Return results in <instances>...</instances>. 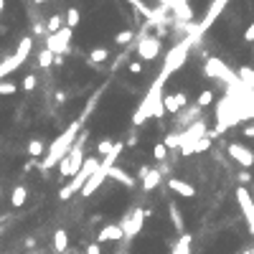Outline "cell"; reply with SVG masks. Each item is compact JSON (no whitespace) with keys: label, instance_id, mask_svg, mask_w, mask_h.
I'll list each match as a JSON object with an SVG mask.
<instances>
[{"label":"cell","instance_id":"1","mask_svg":"<svg viewBox=\"0 0 254 254\" xmlns=\"http://www.w3.org/2000/svg\"><path fill=\"white\" fill-rule=\"evenodd\" d=\"M166 82H168L166 74H158V77H155L153 86L147 89L145 99L138 104L135 114H132V125H135V127L145 125L150 117H158V119H160L163 114H166V110H163V84H166Z\"/></svg>","mask_w":254,"mask_h":254},{"label":"cell","instance_id":"2","mask_svg":"<svg viewBox=\"0 0 254 254\" xmlns=\"http://www.w3.org/2000/svg\"><path fill=\"white\" fill-rule=\"evenodd\" d=\"M82 125H84L82 119H74V122L61 132V135H58V138L51 142V147H46V155H43V163H41L43 170H49V168H54V166H58V163H61V158L74 147V142H77Z\"/></svg>","mask_w":254,"mask_h":254},{"label":"cell","instance_id":"3","mask_svg":"<svg viewBox=\"0 0 254 254\" xmlns=\"http://www.w3.org/2000/svg\"><path fill=\"white\" fill-rule=\"evenodd\" d=\"M99 158H84V163H82V168H79V173L77 175H74L71 178V181L61 188V191H58V198H61V201H69L71 196H74V193H79L82 188H84V183L89 181V178H92L94 173H97V168H99Z\"/></svg>","mask_w":254,"mask_h":254},{"label":"cell","instance_id":"4","mask_svg":"<svg viewBox=\"0 0 254 254\" xmlns=\"http://www.w3.org/2000/svg\"><path fill=\"white\" fill-rule=\"evenodd\" d=\"M196 43V38H193V33L191 36H186L183 41H178L175 46L166 54V61H163V69H160V74H166V77H170V74H175L178 69H181L183 64H186V58H188V49Z\"/></svg>","mask_w":254,"mask_h":254},{"label":"cell","instance_id":"5","mask_svg":"<svg viewBox=\"0 0 254 254\" xmlns=\"http://www.w3.org/2000/svg\"><path fill=\"white\" fill-rule=\"evenodd\" d=\"M84 140H86V132H82L77 138V142H74V147L61 158V163H58V173L64 178H74L79 173L82 163H84Z\"/></svg>","mask_w":254,"mask_h":254},{"label":"cell","instance_id":"6","mask_svg":"<svg viewBox=\"0 0 254 254\" xmlns=\"http://www.w3.org/2000/svg\"><path fill=\"white\" fill-rule=\"evenodd\" d=\"M31 49H33V36H26V38H21V43H18V49H16V54L13 56H8L3 64H0V82H3L10 71H16L26 58H28V54H31Z\"/></svg>","mask_w":254,"mask_h":254},{"label":"cell","instance_id":"7","mask_svg":"<svg viewBox=\"0 0 254 254\" xmlns=\"http://www.w3.org/2000/svg\"><path fill=\"white\" fill-rule=\"evenodd\" d=\"M206 122L203 119H196V122L193 125H188L183 132H181V147H178V150H181V155H193V145H196L201 138H206Z\"/></svg>","mask_w":254,"mask_h":254},{"label":"cell","instance_id":"8","mask_svg":"<svg viewBox=\"0 0 254 254\" xmlns=\"http://www.w3.org/2000/svg\"><path fill=\"white\" fill-rule=\"evenodd\" d=\"M203 71H206V77H211V79H219V82H224V84H234L239 77L236 74L221 61V58H216V56H211V58H206V66H203Z\"/></svg>","mask_w":254,"mask_h":254},{"label":"cell","instance_id":"9","mask_svg":"<svg viewBox=\"0 0 254 254\" xmlns=\"http://www.w3.org/2000/svg\"><path fill=\"white\" fill-rule=\"evenodd\" d=\"M71 36H74V31L64 26L61 31H56V33H49V36H46V49H49L54 56H64V54H69Z\"/></svg>","mask_w":254,"mask_h":254},{"label":"cell","instance_id":"10","mask_svg":"<svg viewBox=\"0 0 254 254\" xmlns=\"http://www.w3.org/2000/svg\"><path fill=\"white\" fill-rule=\"evenodd\" d=\"M150 216V211H142V208H135L132 214H127L125 216V221L119 224L122 226V234H125V239H135L140 231H142V224H145V219Z\"/></svg>","mask_w":254,"mask_h":254},{"label":"cell","instance_id":"11","mask_svg":"<svg viewBox=\"0 0 254 254\" xmlns=\"http://www.w3.org/2000/svg\"><path fill=\"white\" fill-rule=\"evenodd\" d=\"M135 51L140 56V61H155L160 56V38L155 36H140V41L135 43Z\"/></svg>","mask_w":254,"mask_h":254},{"label":"cell","instance_id":"12","mask_svg":"<svg viewBox=\"0 0 254 254\" xmlns=\"http://www.w3.org/2000/svg\"><path fill=\"white\" fill-rule=\"evenodd\" d=\"M236 201L239 206H242V211H244V219H247V226H249V234L254 236V198H252V193L242 186V188H236Z\"/></svg>","mask_w":254,"mask_h":254},{"label":"cell","instance_id":"13","mask_svg":"<svg viewBox=\"0 0 254 254\" xmlns=\"http://www.w3.org/2000/svg\"><path fill=\"white\" fill-rule=\"evenodd\" d=\"M226 150H229V158H231V160H236V163H239V166H242L244 170L254 166V153L249 150V147L239 145V142H231V145L226 147Z\"/></svg>","mask_w":254,"mask_h":254},{"label":"cell","instance_id":"14","mask_svg":"<svg viewBox=\"0 0 254 254\" xmlns=\"http://www.w3.org/2000/svg\"><path fill=\"white\" fill-rule=\"evenodd\" d=\"M188 107V94L186 92H178V94H163V110L170 112V114H178L181 110Z\"/></svg>","mask_w":254,"mask_h":254},{"label":"cell","instance_id":"15","mask_svg":"<svg viewBox=\"0 0 254 254\" xmlns=\"http://www.w3.org/2000/svg\"><path fill=\"white\" fill-rule=\"evenodd\" d=\"M107 173H110L107 168H102V166H99V168H97V173H94V175H92V178H89V181L84 183V188H82L79 193H82V196H92V193H94V191H97L104 181H107Z\"/></svg>","mask_w":254,"mask_h":254},{"label":"cell","instance_id":"16","mask_svg":"<svg viewBox=\"0 0 254 254\" xmlns=\"http://www.w3.org/2000/svg\"><path fill=\"white\" fill-rule=\"evenodd\" d=\"M119 239H125L122 226H119V224H107V226H102V231L97 234V244H102V242H119Z\"/></svg>","mask_w":254,"mask_h":254},{"label":"cell","instance_id":"17","mask_svg":"<svg viewBox=\"0 0 254 254\" xmlns=\"http://www.w3.org/2000/svg\"><path fill=\"white\" fill-rule=\"evenodd\" d=\"M168 188L173 193H178V196H183V198H193V196H196V188H193L191 183H186V181H181V178H170Z\"/></svg>","mask_w":254,"mask_h":254},{"label":"cell","instance_id":"18","mask_svg":"<svg viewBox=\"0 0 254 254\" xmlns=\"http://www.w3.org/2000/svg\"><path fill=\"white\" fill-rule=\"evenodd\" d=\"M175 117H178V122L183 125V130H186L188 125H193V122H196V119L201 117V107H198V104H193V107H186V110H181V112H178Z\"/></svg>","mask_w":254,"mask_h":254},{"label":"cell","instance_id":"19","mask_svg":"<svg viewBox=\"0 0 254 254\" xmlns=\"http://www.w3.org/2000/svg\"><path fill=\"white\" fill-rule=\"evenodd\" d=\"M173 16L178 18V23H191L193 21V10L188 5V0H178L173 5Z\"/></svg>","mask_w":254,"mask_h":254},{"label":"cell","instance_id":"20","mask_svg":"<svg viewBox=\"0 0 254 254\" xmlns=\"http://www.w3.org/2000/svg\"><path fill=\"white\" fill-rule=\"evenodd\" d=\"M107 178H114L117 183H122V186H135V175H130L127 170H122V168H117V166H112L110 168V173H107Z\"/></svg>","mask_w":254,"mask_h":254},{"label":"cell","instance_id":"21","mask_svg":"<svg viewBox=\"0 0 254 254\" xmlns=\"http://www.w3.org/2000/svg\"><path fill=\"white\" fill-rule=\"evenodd\" d=\"M191 244H193V236L191 234H181V236H178V242L173 244L170 254H191Z\"/></svg>","mask_w":254,"mask_h":254},{"label":"cell","instance_id":"22","mask_svg":"<svg viewBox=\"0 0 254 254\" xmlns=\"http://www.w3.org/2000/svg\"><path fill=\"white\" fill-rule=\"evenodd\" d=\"M168 214H170V221H173V226L178 234H186V224H183V216H181V208H178L175 203L168 206Z\"/></svg>","mask_w":254,"mask_h":254},{"label":"cell","instance_id":"23","mask_svg":"<svg viewBox=\"0 0 254 254\" xmlns=\"http://www.w3.org/2000/svg\"><path fill=\"white\" fill-rule=\"evenodd\" d=\"M160 181H163V175L158 173V168H150V170H147V175L142 178V188L145 191H153V188L160 186Z\"/></svg>","mask_w":254,"mask_h":254},{"label":"cell","instance_id":"24","mask_svg":"<svg viewBox=\"0 0 254 254\" xmlns=\"http://www.w3.org/2000/svg\"><path fill=\"white\" fill-rule=\"evenodd\" d=\"M26 198H28V191H26V186L13 188V193H10V206H13V208H21V206L26 203Z\"/></svg>","mask_w":254,"mask_h":254},{"label":"cell","instance_id":"25","mask_svg":"<svg viewBox=\"0 0 254 254\" xmlns=\"http://www.w3.org/2000/svg\"><path fill=\"white\" fill-rule=\"evenodd\" d=\"M110 58V49H104V46H97V49H92V54H89V64H104Z\"/></svg>","mask_w":254,"mask_h":254},{"label":"cell","instance_id":"26","mask_svg":"<svg viewBox=\"0 0 254 254\" xmlns=\"http://www.w3.org/2000/svg\"><path fill=\"white\" fill-rule=\"evenodd\" d=\"M79 21H82V13H79V8H69L66 10V16H64V23H66V28H71V31H74V28H77L79 26Z\"/></svg>","mask_w":254,"mask_h":254},{"label":"cell","instance_id":"27","mask_svg":"<svg viewBox=\"0 0 254 254\" xmlns=\"http://www.w3.org/2000/svg\"><path fill=\"white\" fill-rule=\"evenodd\" d=\"M66 247H69V234L64 229L54 231V249L56 252H66Z\"/></svg>","mask_w":254,"mask_h":254},{"label":"cell","instance_id":"28","mask_svg":"<svg viewBox=\"0 0 254 254\" xmlns=\"http://www.w3.org/2000/svg\"><path fill=\"white\" fill-rule=\"evenodd\" d=\"M28 155L31 158H43L46 155V145H43V140H31L28 142Z\"/></svg>","mask_w":254,"mask_h":254},{"label":"cell","instance_id":"29","mask_svg":"<svg viewBox=\"0 0 254 254\" xmlns=\"http://www.w3.org/2000/svg\"><path fill=\"white\" fill-rule=\"evenodd\" d=\"M64 28V18L61 16H51L46 21V33H56V31H61Z\"/></svg>","mask_w":254,"mask_h":254},{"label":"cell","instance_id":"30","mask_svg":"<svg viewBox=\"0 0 254 254\" xmlns=\"http://www.w3.org/2000/svg\"><path fill=\"white\" fill-rule=\"evenodd\" d=\"M51 64H54V54H51L49 49H43V51L38 54V66H41V69H49Z\"/></svg>","mask_w":254,"mask_h":254},{"label":"cell","instance_id":"31","mask_svg":"<svg viewBox=\"0 0 254 254\" xmlns=\"http://www.w3.org/2000/svg\"><path fill=\"white\" fill-rule=\"evenodd\" d=\"M163 145L168 147V150H175V147H181V132H170V135H166V140H163Z\"/></svg>","mask_w":254,"mask_h":254},{"label":"cell","instance_id":"32","mask_svg":"<svg viewBox=\"0 0 254 254\" xmlns=\"http://www.w3.org/2000/svg\"><path fill=\"white\" fill-rule=\"evenodd\" d=\"M114 41L119 43V46H127V43L135 41V31H119V33L114 36Z\"/></svg>","mask_w":254,"mask_h":254},{"label":"cell","instance_id":"33","mask_svg":"<svg viewBox=\"0 0 254 254\" xmlns=\"http://www.w3.org/2000/svg\"><path fill=\"white\" fill-rule=\"evenodd\" d=\"M16 92H18V86L13 84V82H8V79L0 82V97H10V94H16Z\"/></svg>","mask_w":254,"mask_h":254},{"label":"cell","instance_id":"34","mask_svg":"<svg viewBox=\"0 0 254 254\" xmlns=\"http://www.w3.org/2000/svg\"><path fill=\"white\" fill-rule=\"evenodd\" d=\"M211 102H214V92H211V89H203V92L198 94V102H196V104L203 110V107H208Z\"/></svg>","mask_w":254,"mask_h":254},{"label":"cell","instance_id":"35","mask_svg":"<svg viewBox=\"0 0 254 254\" xmlns=\"http://www.w3.org/2000/svg\"><path fill=\"white\" fill-rule=\"evenodd\" d=\"M153 158H155L158 163H163V160H166V158H168V147H166V145H163V142H158V145L153 147Z\"/></svg>","mask_w":254,"mask_h":254},{"label":"cell","instance_id":"36","mask_svg":"<svg viewBox=\"0 0 254 254\" xmlns=\"http://www.w3.org/2000/svg\"><path fill=\"white\" fill-rule=\"evenodd\" d=\"M112 147H114V142H112V140H99V145H97V153L104 158V155H110V153H112Z\"/></svg>","mask_w":254,"mask_h":254},{"label":"cell","instance_id":"37","mask_svg":"<svg viewBox=\"0 0 254 254\" xmlns=\"http://www.w3.org/2000/svg\"><path fill=\"white\" fill-rule=\"evenodd\" d=\"M36 84H38L36 74H28V77L23 79V92H33V89H36Z\"/></svg>","mask_w":254,"mask_h":254},{"label":"cell","instance_id":"38","mask_svg":"<svg viewBox=\"0 0 254 254\" xmlns=\"http://www.w3.org/2000/svg\"><path fill=\"white\" fill-rule=\"evenodd\" d=\"M208 147H211V140H208V138H201L196 145H193V155H196V153H206Z\"/></svg>","mask_w":254,"mask_h":254},{"label":"cell","instance_id":"39","mask_svg":"<svg viewBox=\"0 0 254 254\" xmlns=\"http://www.w3.org/2000/svg\"><path fill=\"white\" fill-rule=\"evenodd\" d=\"M244 41H247V43H254V21L247 26V31H244Z\"/></svg>","mask_w":254,"mask_h":254},{"label":"cell","instance_id":"40","mask_svg":"<svg viewBox=\"0 0 254 254\" xmlns=\"http://www.w3.org/2000/svg\"><path fill=\"white\" fill-rule=\"evenodd\" d=\"M33 33H36V36H49V33H46V23H36V26H33Z\"/></svg>","mask_w":254,"mask_h":254},{"label":"cell","instance_id":"41","mask_svg":"<svg viewBox=\"0 0 254 254\" xmlns=\"http://www.w3.org/2000/svg\"><path fill=\"white\" fill-rule=\"evenodd\" d=\"M130 74H142V64L140 61H130Z\"/></svg>","mask_w":254,"mask_h":254},{"label":"cell","instance_id":"42","mask_svg":"<svg viewBox=\"0 0 254 254\" xmlns=\"http://www.w3.org/2000/svg\"><path fill=\"white\" fill-rule=\"evenodd\" d=\"M236 175H239V181H242V183H249V181H252V175H249L247 170H239Z\"/></svg>","mask_w":254,"mask_h":254},{"label":"cell","instance_id":"43","mask_svg":"<svg viewBox=\"0 0 254 254\" xmlns=\"http://www.w3.org/2000/svg\"><path fill=\"white\" fill-rule=\"evenodd\" d=\"M86 254H102L99 244H97V242H94V244H89V247H86Z\"/></svg>","mask_w":254,"mask_h":254},{"label":"cell","instance_id":"44","mask_svg":"<svg viewBox=\"0 0 254 254\" xmlns=\"http://www.w3.org/2000/svg\"><path fill=\"white\" fill-rule=\"evenodd\" d=\"M23 244H26L28 249H33V247H36V239H33V236H28V239H26V242H23Z\"/></svg>","mask_w":254,"mask_h":254},{"label":"cell","instance_id":"45","mask_svg":"<svg viewBox=\"0 0 254 254\" xmlns=\"http://www.w3.org/2000/svg\"><path fill=\"white\" fill-rule=\"evenodd\" d=\"M244 135H247V138H254V125H247V127H244Z\"/></svg>","mask_w":254,"mask_h":254},{"label":"cell","instance_id":"46","mask_svg":"<svg viewBox=\"0 0 254 254\" xmlns=\"http://www.w3.org/2000/svg\"><path fill=\"white\" fill-rule=\"evenodd\" d=\"M147 170H150L147 166H140V173H138V175H140V178H145V175H147Z\"/></svg>","mask_w":254,"mask_h":254},{"label":"cell","instance_id":"47","mask_svg":"<svg viewBox=\"0 0 254 254\" xmlns=\"http://www.w3.org/2000/svg\"><path fill=\"white\" fill-rule=\"evenodd\" d=\"M3 8H5V0H0V16H3Z\"/></svg>","mask_w":254,"mask_h":254},{"label":"cell","instance_id":"48","mask_svg":"<svg viewBox=\"0 0 254 254\" xmlns=\"http://www.w3.org/2000/svg\"><path fill=\"white\" fill-rule=\"evenodd\" d=\"M33 3H36V5H41V3H46V0H33Z\"/></svg>","mask_w":254,"mask_h":254},{"label":"cell","instance_id":"49","mask_svg":"<svg viewBox=\"0 0 254 254\" xmlns=\"http://www.w3.org/2000/svg\"><path fill=\"white\" fill-rule=\"evenodd\" d=\"M242 254H254V252H252V249H247V252H242Z\"/></svg>","mask_w":254,"mask_h":254},{"label":"cell","instance_id":"50","mask_svg":"<svg viewBox=\"0 0 254 254\" xmlns=\"http://www.w3.org/2000/svg\"><path fill=\"white\" fill-rule=\"evenodd\" d=\"M28 254H36V252H28Z\"/></svg>","mask_w":254,"mask_h":254},{"label":"cell","instance_id":"51","mask_svg":"<svg viewBox=\"0 0 254 254\" xmlns=\"http://www.w3.org/2000/svg\"><path fill=\"white\" fill-rule=\"evenodd\" d=\"M252 54H254V51H252Z\"/></svg>","mask_w":254,"mask_h":254}]
</instances>
